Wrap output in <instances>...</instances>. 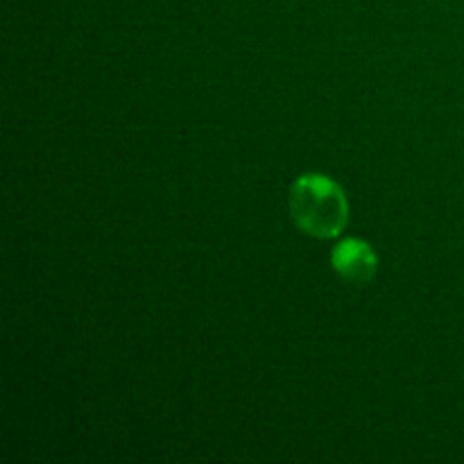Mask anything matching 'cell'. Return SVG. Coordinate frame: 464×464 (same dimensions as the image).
I'll return each mask as SVG.
<instances>
[{"instance_id": "cell-2", "label": "cell", "mask_w": 464, "mask_h": 464, "mask_svg": "<svg viewBox=\"0 0 464 464\" xmlns=\"http://www.w3.org/2000/svg\"><path fill=\"white\" fill-rule=\"evenodd\" d=\"M331 266L349 284L365 285L379 272V256L365 240L347 238L335 245L331 254Z\"/></svg>"}, {"instance_id": "cell-1", "label": "cell", "mask_w": 464, "mask_h": 464, "mask_svg": "<svg viewBox=\"0 0 464 464\" xmlns=\"http://www.w3.org/2000/svg\"><path fill=\"white\" fill-rule=\"evenodd\" d=\"M290 216L313 238H335L349 222L343 186L320 172L302 175L290 188Z\"/></svg>"}]
</instances>
